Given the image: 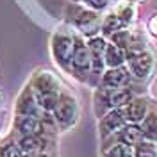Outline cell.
<instances>
[{
	"mask_svg": "<svg viewBox=\"0 0 157 157\" xmlns=\"http://www.w3.org/2000/svg\"><path fill=\"white\" fill-rule=\"evenodd\" d=\"M29 84H30V88H32V91H34L36 98H38L41 109L45 113H52L59 100L61 91L64 89L61 77H59L57 73H54L52 70L39 68L32 73Z\"/></svg>",
	"mask_w": 157,
	"mask_h": 157,
	"instance_id": "6da1fadb",
	"label": "cell"
},
{
	"mask_svg": "<svg viewBox=\"0 0 157 157\" xmlns=\"http://www.w3.org/2000/svg\"><path fill=\"white\" fill-rule=\"evenodd\" d=\"M23 157H48V154L47 152H39V154H27V155Z\"/></svg>",
	"mask_w": 157,
	"mask_h": 157,
	"instance_id": "603a6c76",
	"label": "cell"
},
{
	"mask_svg": "<svg viewBox=\"0 0 157 157\" xmlns=\"http://www.w3.org/2000/svg\"><path fill=\"white\" fill-rule=\"evenodd\" d=\"M2 125H4V118H2V114H0V128H2Z\"/></svg>",
	"mask_w": 157,
	"mask_h": 157,
	"instance_id": "484cf974",
	"label": "cell"
},
{
	"mask_svg": "<svg viewBox=\"0 0 157 157\" xmlns=\"http://www.w3.org/2000/svg\"><path fill=\"white\" fill-rule=\"evenodd\" d=\"M52 116L57 123V128L61 132H66L70 128H73L80 120V102L77 95L70 89H63L56 107L52 111Z\"/></svg>",
	"mask_w": 157,
	"mask_h": 157,
	"instance_id": "5b68a950",
	"label": "cell"
},
{
	"mask_svg": "<svg viewBox=\"0 0 157 157\" xmlns=\"http://www.w3.org/2000/svg\"><path fill=\"white\" fill-rule=\"evenodd\" d=\"M64 21L68 27L82 34L84 38H91V36H97V32L100 30L102 18L98 11L73 0L64 9Z\"/></svg>",
	"mask_w": 157,
	"mask_h": 157,
	"instance_id": "7a4b0ae2",
	"label": "cell"
},
{
	"mask_svg": "<svg viewBox=\"0 0 157 157\" xmlns=\"http://www.w3.org/2000/svg\"><path fill=\"white\" fill-rule=\"evenodd\" d=\"M136 32H132L130 30V27H123V29L116 30L114 34H111L109 36V41L111 43H114L116 47H120L121 50H127L130 45H132V41L136 39Z\"/></svg>",
	"mask_w": 157,
	"mask_h": 157,
	"instance_id": "2e32d148",
	"label": "cell"
},
{
	"mask_svg": "<svg viewBox=\"0 0 157 157\" xmlns=\"http://www.w3.org/2000/svg\"><path fill=\"white\" fill-rule=\"evenodd\" d=\"M89 73H91V54H89L88 48V41L82 34L75 32V48H73L70 75L73 78H77L78 82L88 84Z\"/></svg>",
	"mask_w": 157,
	"mask_h": 157,
	"instance_id": "52a82bcc",
	"label": "cell"
},
{
	"mask_svg": "<svg viewBox=\"0 0 157 157\" xmlns=\"http://www.w3.org/2000/svg\"><path fill=\"white\" fill-rule=\"evenodd\" d=\"M123 29V23L121 20L118 18L116 13H109L102 18V23H100V36H104L105 39H109L111 34H114L116 30Z\"/></svg>",
	"mask_w": 157,
	"mask_h": 157,
	"instance_id": "9a60e30c",
	"label": "cell"
},
{
	"mask_svg": "<svg viewBox=\"0 0 157 157\" xmlns=\"http://www.w3.org/2000/svg\"><path fill=\"white\" fill-rule=\"evenodd\" d=\"M127 54V68L130 71V75L134 80H147L152 73L155 57L152 54V50L147 47V43L143 39H139V36H136V39L132 41V45L125 50Z\"/></svg>",
	"mask_w": 157,
	"mask_h": 157,
	"instance_id": "277c9868",
	"label": "cell"
},
{
	"mask_svg": "<svg viewBox=\"0 0 157 157\" xmlns=\"http://www.w3.org/2000/svg\"><path fill=\"white\" fill-rule=\"evenodd\" d=\"M14 114L34 116V118H41L45 114V111L41 109L38 98H36V95H34V91H32L29 82L25 84V88L21 89L20 95L16 97V102H14Z\"/></svg>",
	"mask_w": 157,
	"mask_h": 157,
	"instance_id": "ba28073f",
	"label": "cell"
},
{
	"mask_svg": "<svg viewBox=\"0 0 157 157\" xmlns=\"http://www.w3.org/2000/svg\"><path fill=\"white\" fill-rule=\"evenodd\" d=\"M125 125H127V118H125L123 107L109 111L107 114L98 118V136H100V141L109 137L111 134H116L118 130L123 128Z\"/></svg>",
	"mask_w": 157,
	"mask_h": 157,
	"instance_id": "9c48e42d",
	"label": "cell"
},
{
	"mask_svg": "<svg viewBox=\"0 0 157 157\" xmlns=\"http://www.w3.org/2000/svg\"><path fill=\"white\" fill-rule=\"evenodd\" d=\"M100 157H134V147L118 143V145H113L107 150L100 152Z\"/></svg>",
	"mask_w": 157,
	"mask_h": 157,
	"instance_id": "ac0fdd59",
	"label": "cell"
},
{
	"mask_svg": "<svg viewBox=\"0 0 157 157\" xmlns=\"http://www.w3.org/2000/svg\"><path fill=\"white\" fill-rule=\"evenodd\" d=\"M139 127L143 130L145 139L157 145V100L150 102V109H148L145 120L139 123Z\"/></svg>",
	"mask_w": 157,
	"mask_h": 157,
	"instance_id": "4fadbf2b",
	"label": "cell"
},
{
	"mask_svg": "<svg viewBox=\"0 0 157 157\" xmlns=\"http://www.w3.org/2000/svg\"><path fill=\"white\" fill-rule=\"evenodd\" d=\"M104 61H105L107 68H118V66H123L127 63V54H125V50L116 47L114 43L107 41V47L104 52Z\"/></svg>",
	"mask_w": 157,
	"mask_h": 157,
	"instance_id": "5bb4252c",
	"label": "cell"
},
{
	"mask_svg": "<svg viewBox=\"0 0 157 157\" xmlns=\"http://www.w3.org/2000/svg\"><path fill=\"white\" fill-rule=\"evenodd\" d=\"M13 130L18 137L21 136H32V134H45L43 125H41V118L34 116H21L14 114L13 118Z\"/></svg>",
	"mask_w": 157,
	"mask_h": 157,
	"instance_id": "7c38bea8",
	"label": "cell"
},
{
	"mask_svg": "<svg viewBox=\"0 0 157 157\" xmlns=\"http://www.w3.org/2000/svg\"><path fill=\"white\" fill-rule=\"evenodd\" d=\"M132 80L134 78L130 75L127 64H123V66H118V68L105 70L98 86H104V88H130Z\"/></svg>",
	"mask_w": 157,
	"mask_h": 157,
	"instance_id": "30bf717a",
	"label": "cell"
},
{
	"mask_svg": "<svg viewBox=\"0 0 157 157\" xmlns=\"http://www.w3.org/2000/svg\"><path fill=\"white\" fill-rule=\"evenodd\" d=\"M134 157H157V145L143 139L134 147Z\"/></svg>",
	"mask_w": 157,
	"mask_h": 157,
	"instance_id": "d6986e66",
	"label": "cell"
},
{
	"mask_svg": "<svg viewBox=\"0 0 157 157\" xmlns=\"http://www.w3.org/2000/svg\"><path fill=\"white\" fill-rule=\"evenodd\" d=\"M150 102H152V98L145 97V95L130 98L127 102V105H123L127 123H137L139 125L145 120V116H147L148 109H150Z\"/></svg>",
	"mask_w": 157,
	"mask_h": 157,
	"instance_id": "8fae6325",
	"label": "cell"
},
{
	"mask_svg": "<svg viewBox=\"0 0 157 157\" xmlns=\"http://www.w3.org/2000/svg\"><path fill=\"white\" fill-rule=\"evenodd\" d=\"M114 13L118 14V18L121 20L123 27H130V25L134 23V20H136V4L123 2V4L114 11Z\"/></svg>",
	"mask_w": 157,
	"mask_h": 157,
	"instance_id": "e0dca14e",
	"label": "cell"
},
{
	"mask_svg": "<svg viewBox=\"0 0 157 157\" xmlns=\"http://www.w3.org/2000/svg\"><path fill=\"white\" fill-rule=\"evenodd\" d=\"M2 104H4V93L0 91V107H2Z\"/></svg>",
	"mask_w": 157,
	"mask_h": 157,
	"instance_id": "cb8c5ba5",
	"label": "cell"
},
{
	"mask_svg": "<svg viewBox=\"0 0 157 157\" xmlns=\"http://www.w3.org/2000/svg\"><path fill=\"white\" fill-rule=\"evenodd\" d=\"M75 2H80V4L88 6V7H91V9L102 13V11H105L109 6H111V2H113V0H75Z\"/></svg>",
	"mask_w": 157,
	"mask_h": 157,
	"instance_id": "44dd1931",
	"label": "cell"
},
{
	"mask_svg": "<svg viewBox=\"0 0 157 157\" xmlns=\"http://www.w3.org/2000/svg\"><path fill=\"white\" fill-rule=\"evenodd\" d=\"M0 157H23V152L20 148L16 139H9L0 145Z\"/></svg>",
	"mask_w": 157,
	"mask_h": 157,
	"instance_id": "ffe728a7",
	"label": "cell"
},
{
	"mask_svg": "<svg viewBox=\"0 0 157 157\" xmlns=\"http://www.w3.org/2000/svg\"><path fill=\"white\" fill-rule=\"evenodd\" d=\"M134 97L130 88H104L97 86L93 93V111L95 116L102 118L109 111L127 105V102Z\"/></svg>",
	"mask_w": 157,
	"mask_h": 157,
	"instance_id": "8992f818",
	"label": "cell"
},
{
	"mask_svg": "<svg viewBox=\"0 0 157 157\" xmlns=\"http://www.w3.org/2000/svg\"><path fill=\"white\" fill-rule=\"evenodd\" d=\"M73 48H75V30L68 25L57 27L50 38V54L56 66L68 75L71 57H73Z\"/></svg>",
	"mask_w": 157,
	"mask_h": 157,
	"instance_id": "3957f363",
	"label": "cell"
},
{
	"mask_svg": "<svg viewBox=\"0 0 157 157\" xmlns=\"http://www.w3.org/2000/svg\"><path fill=\"white\" fill-rule=\"evenodd\" d=\"M125 2H130V4H139V2H143V0H125Z\"/></svg>",
	"mask_w": 157,
	"mask_h": 157,
	"instance_id": "d4e9b609",
	"label": "cell"
},
{
	"mask_svg": "<svg viewBox=\"0 0 157 157\" xmlns=\"http://www.w3.org/2000/svg\"><path fill=\"white\" fill-rule=\"evenodd\" d=\"M148 29H150V34H154L157 38V14L154 16V18H150V21H148Z\"/></svg>",
	"mask_w": 157,
	"mask_h": 157,
	"instance_id": "7402d4cb",
	"label": "cell"
}]
</instances>
